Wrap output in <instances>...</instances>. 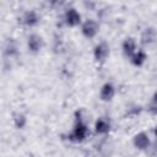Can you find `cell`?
I'll return each mask as SVG.
<instances>
[{
    "label": "cell",
    "instance_id": "4fadbf2b",
    "mask_svg": "<svg viewBox=\"0 0 157 157\" xmlns=\"http://www.w3.org/2000/svg\"><path fill=\"white\" fill-rule=\"evenodd\" d=\"M146 59H147V55L144 50H136L134 53V55L130 58V61L134 66H142L145 64Z\"/></svg>",
    "mask_w": 157,
    "mask_h": 157
},
{
    "label": "cell",
    "instance_id": "30bf717a",
    "mask_svg": "<svg viewBox=\"0 0 157 157\" xmlns=\"http://www.w3.org/2000/svg\"><path fill=\"white\" fill-rule=\"evenodd\" d=\"M156 38H157V32H156V29L152 28V27L145 28V29L142 31V33H141V43L145 44V45L153 43V42L156 40Z\"/></svg>",
    "mask_w": 157,
    "mask_h": 157
},
{
    "label": "cell",
    "instance_id": "52a82bcc",
    "mask_svg": "<svg viewBox=\"0 0 157 157\" xmlns=\"http://www.w3.org/2000/svg\"><path fill=\"white\" fill-rule=\"evenodd\" d=\"M21 20H22V22H23L25 26H27V27H34V26H37L39 23L40 17H39V15H38L37 11L28 10V11H26L22 15V18Z\"/></svg>",
    "mask_w": 157,
    "mask_h": 157
},
{
    "label": "cell",
    "instance_id": "9c48e42d",
    "mask_svg": "<svg viewBox=\"0 0 157 157\" xmlns=\"http://www.w3.org/2000/svg\"><path fill=\"white\" fill-rule=\"evenodd\" d=\"M121 50H123V54L126 56V58H131L134 55V53L137 50L136 49V42L134 38L129 37V38H125L123 44H121Z\"/></svg>",
    "mask_w": 157,
    "mask_h": 157
},
{
    "label": "cell",
    "instance_id": "ba28073f",
    "mask_svg": "<svg viewBox=\"0 0 157 157\" xmlns=\"http://www.w3.org/2000/svg\"><path fill=\"white\" fill-rule=\"evenodd\" d=\"M115 94V87L112 82H105L102 87H101V91H99V98L103 101V102H109L113 99Z\"/></svg>",
    "mask_w": 157,
    "mask_h": 157
},
{
    "label": "cell",
    "instance_id": "6da1fadb",
    "mask_svg": "<svg viewBox=\"0 0 157 157\" xmlns=\"http://www.w3.org/2000/svg\"><path fill=\"white\" fill-rule=\"evenodd\" d=\"M90 135L88 126L86 121L82 118V112L76 110L75 112V124L71 130V132L67 135V139L72 142H82L85 141Z\"/></svg>",
    "mask_w": 157,
    "mask_h": 157
},
{
    "label": "cell",
    "instance_id": "277c9868",
    "mask_svg": "<svg viewBox=\"0 0 157 157\" xmlns=\"http://www.w3.org/2000/svg\"><path fill=\"white\" fill-rule=\"evenodd\" d=\"M109 55V45L105 42L98 43L93 49V58L98 63H104Z\"/></svg>",
    "mask_w": 157,
    "mask_h": 157
},
{
    "label": "cell",
    "instance_id": "2e32d148",
    "mask_svg": "<svg viewBox=\"0 0 157 157\" xmlns=\"http://www.w3.org/2000/svg\"><path fill=\"white\" fill-rule=\"evenodd\" d=\"M140 112H141V107H132V108H129V112H128V114L129 115H137V114H140Z\"/></svg>",
    "mask_w": 157,
    "mask_h": 157
},
{
    "label": "cell",
    "instance_id": "8992f818",
    "mask_svg": "<svg viewBox=\"0 0 157 157\" xmlns=\"http://www.w3.org/2000/svg\"><path fill=\"white\" fill-rule=\"evenodd\" d=\"M42 47H43L42 37L39 34H37V33H32L28 37V39H27V48H28V50L31 53H33V54H37V53H39Z\"/></svg>",
    "mask_w": 157,
    "mask_h": 157
},
{
    "label": "cell",
    "instance_id": "7c38bea8",
    "mask_svg": "<svg viewBox=\"0 0 157 157\" xmlns=\"http://www.w3.org/2000/svg\"><path fill=\"white\" fill-rule=\"evenodd\" d=\"M4 54L5 56L7 58H12V56H16L18 54V47H17V43L11 38L9 39L6 43H5V47H4Z\"/></svg>",
    "mask_w": 157,
    "mask_h": 157
},
{
    "label": "cell",
    "instance_id": "ac0fdd59",
    "mask_svg": "<svg viewBox=\"0 0 157 157\" xmlns=\"http://www.w3.org/2000/svg\"><path fill=\"white\" fill-rule=\"evenodd\" d=\"M153 134H155V136H156V139H157V124H156L155 128H153Z\"/></svg>",
    "mask_w": 157,
    "mask_h": 157
},
{
    "label": "cell",
    "instance_id": "7a4b0ae2",
    "mask_svg": "<svg viewBox=\"0 0 157 157\" xmlns=\"http://www.w3.org/2000/svg\"><path fill=\"white\" fill-rule=\"evenodd\" d=\"M98 31H99V25H98L97 21H94L92 18L86 20L81 25V33L86 38H93V37H96L97 33H98Z\"/></svg>",
    "mask_w": 157,
    "mask_h": 157
},
{
    "label": "cell",
    "instance_id": "5b68a950",
    "mask_svg": "<svg viewBox=\"0 0 157 157\" xmlns=\"http://www.w3.org/2000/svg\"><path fill=\"white\" fill-rule=\"evenodd\" d=\"M132 142H134V146H135L137 150H141V151L147 150V148L150 147V145H151L150 137H148L147 132H145V131L137 132V134L134 136Z\"/></svg>",
    "mask_w": 157,
    "mask_h": 157
},
{
    "label": "cell",
    "instance_id": "9a60e30c",
    "mask_svg": "<svg viewBox=\"0 0 157 157\" xmlns=\"http://www.w3.org/2000/svg\"><path fill=\"white\" fill-rule=\"evenodd\" d=\"M147 110H148L152 115H157V103L151 102V103L148 104V107H147Z\"/></svg>",
    "mask_w": 157,
    "mask_h": 157
},
{
    "label": "cell",
    "instance_id": "3957f363",
    "mask_svg": "<svg viewBox=\"0 0 157 157\" xmlns=\"http://www.w3.org/2000/svg\"><path fill=\"white\" fill-rule=\"evenodd\" d=\"M64 22L69 27H76L81 23V15L75 7H70L64 13Z\"/></svg>",
    "mask_w": 157,
    "mask_h": 157
},
{
    "label": "cell",
    "instance_id": "5bb4252c",
    "mask_svg": "<svg viewBox=\"0 0 157 157\" xmlns=\"http://www.w3.org/2000/svg\"><path fill=\"white\" fill-rule=\"evenodd\" d=\"M12 123H13V125H15V128L16 129H23L25 126H26V124H27V118H26V115L23 114V113H20V112H16V113H13V115H12Z\"/></svg>",
    "mask_w": 157,
    "mask_h": 157
},
{
    "label": "cell",
    "instance_id": "e0dca14e",
    "mask_svg": "<svg viewBox=\"0 0 157 157\" xmlns=\"http://www.w3.org/2000/svg\"><path fill=\"white\" fill-rule=\"evenodd\" d=\"M151 102H155V103H157V91L153 93V96H152V101Z\"/></svg>",
    "mask_w": 157,
    "mask_h": 157
},
{
    "label": "cell",
    "instance_id": "8fae6325",
    "mask_svg": "<svg viewBox=\"0 0 157 157\" xmlns=\"http://www.w3.org/2000/svg\"><path fill=\"white\" fill-rule=\"evenodd\" d=\"M109 130H110V123L108 119H105V118L97 119V121L94 124V131L98 135H105L109 132Z\"/></svg>",
    "mask_w": 157,
    "mask_h": 157
}]
</instances>
